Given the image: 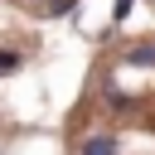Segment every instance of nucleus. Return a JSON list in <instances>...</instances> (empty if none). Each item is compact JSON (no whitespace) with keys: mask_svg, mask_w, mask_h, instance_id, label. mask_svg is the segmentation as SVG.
I'll return each instance as SVG.
<instances>
[{"mask_svg":"<svg viewBox=\"0 0 155 155\" xmlns=\"http://www.w3.org/2000/svg\"><path fill=\"white\" fill-rule=\"evenodd\" d=\"M82 155H116V140L111 136H87L82 140Z\"/></svg>","mask_w":155,"mask_h":155,"instance_id":"nucleus-1","label":"nucleus"},{"mask_svg":"<svg viewBox=\"0 0 155 155\" xmlns=\"http://www.w3.org/2000/svg\"><path fill=\"white\" fill-rule=\"evenodd\" d=\"M131 63H155V48H136V53H131Z\"/></svg>","mask_w":155,"mask_h":155,"instance_id":"nucleus-2","label":"nucleus"},{"mask_svg":"<svg viewBox=\"0 0 155 155\" xmlns=\"http://www.w3.org/2000/svg\"><path fill=\"white\" fill-rule=\"evenodd\" d=\"M0 68H15V53H0Z\"/></svg>","mask_w":155,"mask_h":155,"instance_id":"nucleus-3","label":"nucleus"}]
</instances>
